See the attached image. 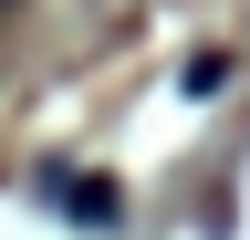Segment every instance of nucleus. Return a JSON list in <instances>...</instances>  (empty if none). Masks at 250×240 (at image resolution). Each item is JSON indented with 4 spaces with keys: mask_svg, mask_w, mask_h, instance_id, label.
I'll return each mask as SVG.
<instances>
[{
    "mask_svg": "<svg viewBox=\"0 0 250 240\" xmlns=\"http://www.w3.org/2000/svg\"><path fill=\"white\" fill-rule=\"evenodd\" d=\"M42 198H62V209H73V219H94V230L125 209V198H115V177H42Z\"/></svg>",
    "mask_w": 250,
    "mask_h": 240,
    "instance_id": "f257e3e1",
    "label": "nucleus"
},
{
    "mask_svg": "<svg viewBox=\"0 0 250 240\" xmlns=\"http://www.w3.org/2000/svg\"><path fill=\"white\" fill-rule=\"evenodd\" d=\"M240 63H229V52H198V63H188V94H219V84H229Z\"/></svg>",
    "mask_w": 250,
    "mask_h": 240,
    "instance_id": "f03ea898",
    "label": "nucleus"
}]
</instances>
